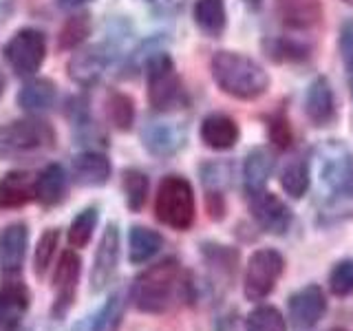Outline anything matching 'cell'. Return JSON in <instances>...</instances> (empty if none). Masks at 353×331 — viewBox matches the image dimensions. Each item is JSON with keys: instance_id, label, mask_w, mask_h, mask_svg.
<instances>
[{"instance_id": "obj_32", "label": "cell", "mask_w": 353, "mask_h": 331, "mask_svg": "<svg viewBox=\"0 0 353 331\" xmlns=\"http://www.w3.org/2000/svg\"><path fill=\"white\" fill-rule=\"evenodd\" d=\"M106 115L117 130H130L135 124V102L126 93H110L106 99Z\"/></svg>"}, {"instance_id": "obj_37", "label": "cell", "mask_w": 353, "mask_h": 331, "mask_svg": "<svg viewBox=\"0 0 353 331\" xmlns=\"http://www.w3.org/2000/svg\"><path fill=\"white\" fill-rule=\"evenodd\" d=\"M265 47H268V55L276 60H303L307 58V47L303 44H298L294 40H272V42H265Z\"/></svg>"}, {"instance_id": "obj_1", "label": "cell", "mask_w": 353, "mask_h": 331, "mask_svg": "<svg viewBox=\"0 0 353 331\" xmlns=\"http://www.w3.org/2000/svg\"><path fill=\"white\" fill-rule=\"evenodd\" d=\"M212 80L225 95L234 99H259L268 93L270 75L263 66L239 51H216L210 60Z\"/></svg>"}, {"instance_id": "obj_17", "label": "cell", "mask_w": 353, "mask_h": 331, "mask_svg": "<svg viewBox=\"0 0 353 331\" xmlns=\"http://www.w3.org/2000/svg\"><path fill=\"white\" fill-rule=\"evenodd\" d=\"M141 141L154 157H170L183 146L185 130L172 121H148L141 130Z\"/></svg>"}, {"instance_id": "obj_24", "label": "cell", "mask_w": 353, "mask_h": 331, "mask_svg": "<svg viewBox=\"0 0 353 331\" xmlns=\"http://www.w3.org/2000/svg\"><path fill=\"white\" fill-rule=\"evenodd\" d=\"M279 11L283 22L292 29L316 27L323 18L320 0H279Z\"/></svg>"}, {"instance_id": "obj_15", "label": "cell", "mask_w": 353, "mask_h": 331, "mask_svg": "<svg viewBox=\"0 0 353 331\" xmlns=\"http://www.w3.org/2000/svg\"><path fill=\"white\" fill-rule=\"evenodd\" d=\"M110 49L104 44H93V47L77 51L69 60V77L80 86H93L110 64Z\"/></svg>"}, {"instance_id": "obj_46", "label": "cell", "mask_w": 353, "mask_h": 331, "mask_svg": "<svg viewBox=\"0 0 353 331\" xmlns=\"http://www.w3.org/2000/svg\"><path fill=\"white\" fill-rule=\"evenodd\" d=\"M331 331H347V329H331Z\"/></svg>"}, {"instance_id": "obj_2", "label": "cell", "mask_w": 353, "mask_h": 331, "mask_svg": "<svg viewBox=\"0 0 353 331\" xmlns=\"http://www.w3.org/2000/svg\"><path fill=\"white\" fill-rule=\"evenodd\" d=\"M183 272L176 259L168 257L143 270L130 285V301L143 314H163L183 292Z\"/></svg>"}, {"instance_id": "obj_28", "label": "cell", "mask_w": 353, "mask_h": 331, "mask_svg": "<svg viewBox=\"0 0 353 331\" xmlns=\"http://www.w3.org/2000/svg\"><path fill=\"white\" fill-rule=\"evenodd\" d=\"M201 254L208 263V268L216 272V279L230 281L236 274L239 252L230 245H216V243H205L201 248Z\"/></svg>"}, {"instance_id": "obj_21", "label": "cell", "mask_w": 353, "mask_h": 331, "mask_svg": "<svg viewBox=\"0 0 353 331\" xmlns=\"http://www.w3.org/2000/svg\"><path fill=\"white\" fill-rule=\"evenodd\" d=\"M69 185V174L60 163H49L36 177V201L42 205H58Z\"/></svg>"}, {"instance_id": "obj_31", "label": "cell", "mask_w": 353, "mask_h": 331, "mask_svg": "<svg viewBox=\"0 0 353 331\" xmlns=\"http://www.w3.org/2000/svg\"><path fill=\"white\" fill-rule=\"evenodd\" d=\"M97 221H99V210L95 205H88L84 208L80 214H77L71 225H69V245L73 250H82L88 245V241L93 239V232L97 228Z\"/></svg>"}, {"instance_id": "obj_23", "label": "cell", "mask_w": 353, "mask_h": 331, "mask_svg": "<svg viewBox=\"0 0 353 331\" xmlns=\"http://www.w3.org/2000/svg\"><path fill=\"white\" fill-rule=\"evenodd\" d=\"M274 172V157L265 148H254L248 152L245 163H243V183H245L248 194L261 192L268 185Z\"/></svg>"}, {"instance_id": "obj_9", "label": "cell", "mask_w": 353, "mask_h": 331, "mask_svg": "<svg viewBox=\"0 0 353 331\" xmlns=\"http://www.w3.org/2000/svg\"><path fill=\"white\" fill-rule=\"evenodd\" d=\"M80 274H82V259L77 257L75 250H64L58 259V265L53 270V305H51V318L62 320L71 312L77 296V285H80Z\"/></svg>"}, {"instance_id": "obj_41", "label": "cell", "mask_w": 353, "mask_h": 331, "mask_svg": "<svg viewBox=\"0 0 353 331\" xmlns=\"http://www.w3.org/2000/svg\"><path fill=\"white\" fill-rule=\"evenodd\" d=\"M214 331H241L236 314L234 312H228V314L221 316L216 320V325H214Z\"/></svg>"}, {"instance_id": "obj_30", "label": "cell", "mask_w": 353, "mask_h": 331, "mask_svg": "<svg viewBox=\"0 0 353 331\" xmlns=\"http://www.w3.org/2000/svg\"><path fill=\"white\" fill-rule=\"evenodd\" d=\"M121 188H124L128 210L130 212H139V210L146 205V199H148V188H150L148 174L137 168H128L124 170V177H121Z\"/></svg>"}, {"instance_id": "obj_3", "label": "cell", "mask_w": 353, "mask_h": 331, "mask_svg": "<svg viewBox=\"0 0 353 331\" xmlns=\"http://www.w3.org/2000/svg\"><path fill=\"white\" fill-rule=\"evenodd\" d=\"M55 148V130L49 121L29 117L0 126V159H31Z\"/></svg>"}, {"instance_id": "obj_40", "label": "cell", "mask_w": 353, "mask_h": 331, "mask_svg": "<svg viewBox=\"0 0 353 331\" xmlns=\"http://www.w3.org/2000/svg\"><path fill=\"white\" fill-rule=\"evenodd\" d=\"M205 208H208V214L212 221H221L225 217L228 208H225V199L221 194V190H210L205 194Z\"/></svg>"}, {"instance_id": "obj_18", "label": "cell", "mask_w": 353, "mask_h": 331, "mask_svg": "<svg viewBox=\"0 0 353 331\" xmlns=\"http://www.w3.org/2000/svg\"><path fill=\"white\" fill-rule=\"evenodd\" d=\"M110 172H113L110 159L99 150H84L77 154V157H73V163H71L73 181L77 185H86V188H99L108 183Z\"/></svg>"}, {"instance_id": "obj_44", "label": "cell", "mask_w": 353, "mask_h": 331, "mask_svg": "<svg viewBox=\"0 0 353 331\" xmlns=\"http://www.w3.org/2000/svg\"><path fill=\"white\" fill-rule=\"evenodd\" d=\"M3 93H5V80L0 77V97H3Z\"/></svg>"}, {"instance_id": "obj_12", "label": "cell", "mask_w": 353, "mask_h": 331, "mask_svg": "<svg viewBox=\"0 0 353 331\" xmlns=\"http://www.w3.org/2000/svg\"><path fill=\"white\" fill-rule=\"evenodd\" d=\"M31 305V292L20 276H5L0 285V331H18Z\"/></svg>"}, {"instance_id": "obj_11", "label": "cell", "mask_w": 353, "mask_h": 331, "mask_svg": "<svg viewBox=\"0 0 353 331\" xmlns=\"http://www.w3.org/2000/svg\"><path fill=\"white\" fill-rule=\"evenodd\" d=\"M250 214L254 217V221H256L263 232H270V234L276 237L285 234L292 228L294 221L290 205L279 194L268 190L250 194Z\"/></svg>"}, {"instance_id": "obj_35", "label": "cell", "mask_w": 353, "mask_h": 331, "mask_svg": "<svg viewBox=\"0 0 353 331\" xmlns=\"http://www.w3.org/2000/svg\"><path fill=\"white\" fill-rule=\"evenodd\" d=\"M88 33H91V18H88L86 14L71 16L60 29V36H58L60 49L71 51L75 47H80V44L88 38Z\"/></svg>"}, {"instance_id": "obj_42", "label": "cell", "mask_w": 353, "mask_h": 331, "mask_svg": "<svg viewBox=\"0 0 353 331\" xmlns=\"http://www.w3.org/2000/svg\"><path fill=\"white\" fill-rule=\"evenodd\" d=\"M86 3H91V0H58V5L62 9H77V7H82Z\"/></svg>"}, {"instance_id": "obj_10", "label": "cell", "mask_w": 353, "mask_h": 331, "mask_svg": "<svg viewBox=\"0 0 353 331\" xmlns=\"http://www.w3.org/2000/svg\"><path fill=\"white\" fill-rule=\"evenodd\" d=\"M119 252H121V239L117 223H108L102 232V239L97 243L93 270H91V292L99 294L113 283L117 268H119Z\"/></svg>"}, {"instance_id": "obj_20", "label": "cell", "mask_w": 353, "mask_h": 331, "mask_svg": "<svg viewBox=\"0 0 353 331\" xmlns=\"http://www.w3.org/2000/svg\"><path fill=\"white\" fill-rule=\"evenodd\" d=\"M241 137L239 124L225 113H210L201 121V141L212 150H230Z\"/></svg>"}, {"instance_id": "obj_7", "label": "cell", "mask_w": 353, "mask_h": 331, "mask_svg": "<svg viewBox=\"0 0 353 331\" xmlns=\"http://www.w3.org/2000/svg\"><path fill=\"white\" fill-rule=\"evenodd\" d=\"M285 272V259L281 252L272 248L256 250L248 261L245 276H243V292L248 301H263L268 298Z\"/></svg>"}, {"instance_id": "obj_38", "label": "cell", "mask_w": 353, "mask_h": 331, "mask_svg": "<svg viewBox=\"0 0 353 331\" xmlns=\"http://www.w3.org/2000/svg\"><path fill=\"white\" fill-rule=\"evenodd\" d=\"M268 132H270V139L274 141V146H279L283 150H287L292 146L294 132H292V126H290V119H287L283 113H276V115L270 117Z\"/></svg>"}, {"instance_id": "obj_8", "label": "cell", "mask_w": 353, "mask_h": 331, "mask_svg": "<svg viewBox=\"0 0 353 331\" xmlns=\"http://www.w3.org/2000/svg\"><path fill=\"white\" fill-rule=\"evenodd\" d=\"M3 53L16 75H33L42 66L44 55H47V36L40 29L25 27L9 38Z\"/></svg>"}, {"instance_id": "obj_34", "label": "cell", "mask_w": 353, "mask_h": 331, "mask_svg": "<svg viewBox=\"0 0 353 331\" xmlns=\"http://www.w3.org/2000/svg\"><path fill=\"white\" fill-rule=\"evenodd\" d=\"M245 331H287V323L274 305H261L248 314Z\"/></svg>"}, {"instance_id": "obj_29", "label": "cell", "mask_w": 353, "mask_h": 331, "mask_svg": "<svg viewBox=\"0 0 353 331\" xmlns=\"http://www.w3.org/2000/svg\"><path fill=\"white\" fill-rule=\"evenodd\" d=\"M309 166L305 159L294 157L292 161H287L281 170V188L290 194L292 199H301L309 190Z\"/></svg>"}, {"instance_id": "obj_5", "label": "cell", "mask_w": 353, "mask_h": 331, "mask_svg": "<svg viewBox=\"0 0 353 331\" xmlns=\"http://www.w3.org/2000/svg\"><path fill=\"white\" fill-rule=\"evenodd\" d=\"M316 172L320 185L331 194H349L353 190V152L345 141L327 139L316 150Z\"/></svg>"}, {"instance_id": "obj_14", "label": "cell", "mask_w": 353, "mask_h": 331, "mask_svg": "<svg viewBox=\"0 0 353 331\" xmlns=\"http://www.w3.org/2000/svg\"><path fill=\"white\" fill-rule=\"evenodd\" d=\"M29 250V228L25 221L0 230V268L5 276H20Z\"/></svg>"}, {"instance_id": "obj_13", "label": "cell", "mask_w": 353, "mask_h": 331, "mask_svg": "<svg viewBox=\"0 0 353 331\" xmlns=\"http://www.w3.org/2000/svg\"><path fill=\"white\" fill-rule=\"evenodd\" d=\"M290 318L298 329H312L320 323L327 312V298L320 285H305L294 292L287 301Z\"/></svg>"}, {"instance_id": "obj_16", "label": "cell", "mask_w": 353, "mask_h": 331, "mask_svg": "<svg viewBox=\"0 0 353 331\" xmlns=\"http://www.w3.org/2000/svg\"><path fill=\"white\" fill-rule=\"evenodd\" d=\"M305 113L309 121L318 128L334 124V119L338 115L336 95H334V86H331V82L325 75H318L316 80L309 84L305 93Z\"/></svg>"}, {"instance_id": "obj_22", "label": "cell", "mask_w": 353, "mask_h": 331, "mask_svg": "<svg viewBox=\"0 0 353 331\" xmlns=\"http://www.w3.org/2000/svg\"><path fill=\"white\" fill-rule=\"evenodd\" d=\"M163 248V237L157 230L146 225H132L128 232V261L132 265H143L157 257Z\"/></svg>"}, {"instance_id": "obj_4", "label": "cell", "mask_w": 353, "mask_h": 331, "mask_svg": "<svg viewBox=\"0 0 353 331\" xmlns=\"http://www.w3.org/2000/svg\"><path fill=\"white\" fill-rule=\"evenodd\" d=\"M194 212L196 203L190 181L181 174L163 177L157 188V197H154V217L159 223L185 232L194 223Z\"/></svg>"}, {"instance_id": "obj_26", "label": "cell", "mask_w": 353, "mask_h": 331, "mask_svg": "<svg viewBox=\"0 0 353 331\" xmlns=\"http://www.w3.org/2000/svg\"><path fill=\"white\" fill-rule=\"evenodd\" d=\"M194 25L208 36H221L228 25V11L223 0H196L192 7Z\"/></svg>"}, {"instance_id": "obj_43", "label": "cell", "mask_w": 353, "mask_h": 331, "mask_svg": "<svg viewBox=\"0 0 353 331\" xmlns=\"http://www.w3.org/2000/svg\"><path fill=\"white\" fill-rule=\"evenodd\" d=\"M248 7H252V9H261L263 7V0H243Z\"/></svg>"}, {"instance_id": "obj_33", "label": "cell", "mask_w": 353, "mask_h": 331, "mask_svg": "<svg viewBox=\"0 0 353 331\" xmlns=\"http://www.w3.org/2000/svg\"><path fill=\"white\" fill-rule=\"evenodd\" d=\"M58 243H60V230L47 228L40 234L36 243V252H33V274H36L38 279H44V274L49 272L55 250H58Z\"/></svg>"}, {"instance_id": "obj_19", "label": "cell", "mask_w": 353, "mask_h": 331, "mask_svg": "<svg viewBox=\"0 0 353 331\" xmlns=\"http://www.w3.org/2000/svg\"><path fill=\"white\" fill-rule=\"evenodd\" d=\"M36 199V177L27 170H11L0 179V210L25 208Z\"/></svg>"}, {"instance_id": "obj_36", "label": "cell", "mask_w": 353, "mask_h": 331, "mask_svg": "<svg viewBox=\"0 0 353 331\" xmlns=\"http://www.w3.org/2000/svg\"><path fill=\"white\" fill-rule=\"evenodd\" d=\"M329 287L336 296L353 294V259L338 261L329 274Z\"/></svg>"}, {"instance_id": "obj_25", "label": "cell", "mask_w": 353, "mask_h": 331, "mask_svg": "<svg viewBox=\"0 0 353 331\" xmlns=\"http://www.w3.org/2000/svg\"><path fill=\"white\" fill-rule=\"evenodd\" d=\"M55 97H58V88H55L51 80L33 77V80L25 82V86L20 88L18 104L27 113H42V110H49L55 104Z\"/></svg>"}, {"instance_id": "obj_39", "label": "cell", "mask_w": 353, "mask_h": 331, "mask_svg": "<svg viewBox=\"0 0 353 331\" xmlns=\"http://www.w3.org/2000/svg\"><path fill=\"white\" fill-rule=\"evenodd\" d=\"M340 55L342 62H345L347 77H349V86L353 93V18H349L340 29Z\"/></svg>"}, {"instance_id": "obj_6", "label": "cell", "mask_w": 353, "mask_h": 331, "mask_svg": "<svg viewBox=\"0 0 353 331\" xmlns=\"http://www.w3.org/2000/svg\"><path fill=\"white\" fill-rule=\"evenodd\" d=\"M146 77H148V102L154 110L165 113L181 104L183 86L181 77L174 69V62L168 53L157 51L150 55L146 62Z\"/></svg>"}, {"instance_id": "obj_27", "label": "cell", "mask_w": 353, "mask_h": 331, "mask_svg": "<svg viewBox=\"0 0 353 331\" xmlns=\"http://www.w3.org/2000/svg\"><path fill=\"white\" fill-rule=\"evenodd\" d=\"M126 301L128 298L124 290H117L110 294L106 298V303L99 307V312L93 316V323L88 331H119L121 320H124V314H126Z\"/></svg>"}, {"instance_id": "obj_45", "label": "cell", "mask_w": 353, "mask_h": 331, "mask_svg": "<svg viewBox=\"0 0 353 331\" xmlns=\"http://www.w3.org/2000/svg\"><path fill=\"white\" fill-rule=\"evenodd\" d=\"M345 3H347V5H353V0H345Z\"/></svg>"}]
</instances>
